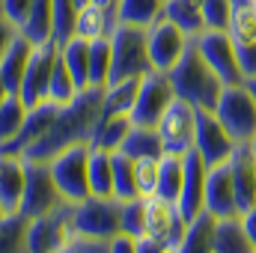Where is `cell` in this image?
Masks as SVG:
<instances>
[{
	"label": "cell",
	"mask_w": 256,
	"mask_h": 253,
	"mask_svg": "<svg viewBox=\"0 0 256 253\" xmlns=\"http://www.w3.org/2000/svg\"><path fill=\"white\" fill-rule=\"evenodd\" d=\"M102 96L104 90L102 86H86L80 90L68 104L60 108L54 126L48 128L21 158L27 161H51L57 158L63 149L68 146H78V143H92V134H96V126L102 120Z\"/></svg>",
	"instance_id": "6da1fadb"
},
{
	"label": "cell",
	"mask_w": 256,
	"mask_h": 253,
	"mask_svg": "<svg viewBox=\"0 0 256 253\" xmlns=\"http://www.w3.org/2000/svg\"><path fill=\"white\" fill-rule=\"evenodd\" d=\"M167 74H170L176 98L194 104L196 110H214L218 108V98L224 92V80L214 74L212 66L202 60V54L196 51L194 39L188 45V51L182 54V60L173 66Z\"/></svg>",
	"instance_id": "7a4b0ae2"
},
{
	"label": "cell",
	"mask_w": 256,
	"mask_h": 253,
	"mask_svg": "<svg viewBox=\"0 0 256 253\" xmlns=\"http://www.w3.org/2000/svg\"><path fill=\"white\" fill-rule=\"evenodd\" d=\"M155 72L146 48V30L131 27V24H116L110 33V80H140L143 74Z\"/></svg>",
	"instance_id": "3957f363"
},
{
	"label": "cell",
	"mask_w": 256,
	"mask_h": 253,
	"mask_svg": "<svg viewBox=\"0 0 256 253\" xmlns=\"http://www.w3.org/2000/svg\"><path fill=\"white\" fill-rule=\"evenodd\" d=\"M120 200L114 196H86L80 202H72V224L74 236L114 242L120 236Z\"/></svg>",
	"instance_id": "277c9868"
},
{
	"label": "cell",
	"mask_w": 256,
	"mask_h": 253,
	"mask_svg": "<svg viewBox=\"0 0 256 253\" xmlns=\"http://www.w3.org/2000/svg\"><path fill=\"white\" fill-rule=\"evenodd\" d=\"M214 116L218 122L230 131V137L242 146V143H250L256 134V98L254 92L244 86V84H232V86H224L220 98H218V108H214Z\"/></svg>",
	"instance_id": "5b68a950"
},
{
	"label": "cell",
	"mask_w": 256,
	"mask_h": 253,
	"mask_svg": "<svg viewBox=\"0 0 256 253\" xmlns=\"http://www.w3.org/2000/svg\"><path fill=\"white\" fill-rule=\"evenodd\" d=\"M63 202L66 200L57 188V182H54L51 164L24 158V194H21L18 212L24 218H39V214H48V212L60 208Z\"/></svg>",
	"instance_id": "8992f818"
},
{
	"label": "cell",
	"mask_w": 256,
	"mask_h": 253,
	"mask_svg": "<svg viewBox=\"0 0 256 253\" xmlns=\"http://www.w3.org/2000/svg\"><path fill=\"white\" fill-rule=\"evenodd\" d=\"M51 164V173H54V182L63 194L66 202H80L90 194V173H86V164H90V143H78V146H68L63 149L57 158L48 161Z\"/></svg>",
	"instance_id": "52a82bcc"
},
{
	"label": "cell",
	"mask_w": 256,
	"mask_h": 253,
	"mask_svg": "<svg viewBox=\"0 0 256 253\" xmlns=\"http://www.w3.org/2000/svg\"><path fill=\"white\" fill-rule=\"evenodd\" d=\"M173 98H176V92H173V84H170L167 72L143 74L140 84H137V98H134V108H131V122L134 126L155 128Z\"/></svg>",
	"instance_id": "ba28073f"
},
{
	"label": "cell",
	"mask_w": 256,
	"mask_h": 253,
	"mask_svg": "<svg viewBox=\"0 0 256 253\" xmlns=\"http://www.w3.org/2000/svg\"><path fill=\"white\" fill-rule=\"evenodd\" d=\"M68 238H74L72 224V202H63L60 208L30 218L27 226V253H57Z\"/></svg>",
	"instance_id": "9c48e42d"
},
{
	"label": "cell",
	"mask_w": 256,
	"mask_h": 253,
	"mask_svg": "<svg viewBox=\"0 0 256 253\" xmlns=\"http://www.w3.org/2000/svg\"><path fill=\"white\" fill-rule=\"evenodd\" d=\"M60 60V45L54 39L42 42V45H33V54L27 60V72H24V80H21V102L27 108H36L39 102H48V86H51V74H54V66Z\"/></svg>",
	"instance_id": "30bf717a"
},
{
	"label": "cell",
	"mask_w": 256,
	"mask_h": 253,
	"mask_svg": "<svg viewBox=\"0 0 256 253\" xmlns=\"http://www.w3.org/2000/svg\"><path fill=\"white\" fill-rule=\"evenodd\" d=\"M196 51L202 54V60L214 68V74L224 80V86L232 84H244V74L238 68V54H236V42L226 30H206L194 39Z\"/></svg>",
	"instance_id": "8fae6325"
},
{
	"label": "cell",
	"mask_w": 256,
	"mask_h": 253,
	"mask_svg": "<svg viewBox=\"0 0 256 253\" xmlns=\"http://www.w3.org/2000/svg\"><path fill=\"white\" fill-rule=\"evenodd\" d=\"M191 36H185L170 18H158L146 27V48H149V60L155 72H170L173 66L182 60V54L188 51Z\"/></svg>",
	"instance_id": "7c38bea8"
},
{
	"label": "cell",
	"mask_w": 256,
	"mask_h": 253,
	"mask_svg": "<svg viewBox=\"0 0 256 253\" xmlns=\"http://www.w3.org/2000/svg\"><path fill=\"white\" fill-rule=\"evenodd\" d=\"M155 131H158L167 155H185L188 149H194L196 108L188 104V102H182V98H173L170 108L164 110V116L158 120Z\"/></svg>",
	"instance_id": "4fadbf2b"
},
{
	"label": "cell",
	"mask_w": 256,
	"mask_h": 253,
	"mask_svg": "<svg viewBox=\"0 0 256 253\" xmlns=\"http://www.w3.org/2000/svg\"><path fill=\"white\" fill-rule=\"evenodd\" d=\"M236 140L230 137V131L218 122L214 110H196V131H194V149L200 152V158L208 167L226 164L236 152Z\"/></svg>",
	"instance_id": "5bb4252c"
},
{
	"label": "cell",
	"mask_w": 256,
	"mask_h": 253,
	"mask_svg": "<svg viewBox=\"0 0 256 253\" xmlns=\"http://www.w3.org/2000/svg\"><path fill=\"white\" fill-rule=\"evenodd\" d=\"M206 179H208V164L200 158L196 149H188L182 155V190L176 200L185 220H194L196 214L206 212Z\"/></svg>",
	"instance_id": "9a60e30c"
},
{
	"label": "cell",
	"mask_w": 256,
	"mask_h": 253,
	"mask_svg": "<svg viewBox=\"0 0 256 253\" xmlns=\"http://www.w3.org/2000/svg\"><path fill=\"white\" fill-rule=\"evenodd\" d=\"M143 202H146V236L161 238V242H167V244L176 248L182 242L185 230H188V220L182 218L179 206L170 202V200H164V196H158V194L146 196Z\"/></svg>",
	"instance_id": "2e32d148"
},
{
	"label": "cell",
	"mask_w": 256,
	"mask_h": 253,
	"mask_svg": "<svg viewBox=\"0 0 256 253\" xmlns=\"http://www.w3.org/2000/svg\"><path fill=\"white\" fill-rule=\"evenodd\" d=\"M206 212H208L212 218L238 214L230 161H226V164H218V167H208V179H206Z\"/></svg>",
	"instance_id": "e0dca14e"
},
{
	"label": "cell",
	"mask_w": 256,
	"mask_h": 253,
	"mask_svg": "<svg viewBox=\"0 0 256 253\" xmlns=\"http://www.w3.org/2000/svg\"><path fill=\"white\" fill-rule=\"evenodd\" d=\"M230 173H232V188H236V206L238 214L256 206V158L248 143L236 146L230 158Z\"/></svg>",
	"instance_id": "ac0fdd59"
},
{
	"label": "cell",
	"mask_w": 256,
	"mask_h": 253,
	"mask_svg": "<svg viewBox=\"0 0 256 253\" xmlns=\"http://www.w3.org/2000/svg\"><path fill=\"white\" fill-rule=\"evenodd\" d=\"M30 54H33V42L27 36H21V33L3 51V57H0V84L6 86V92H18L21 90V80H24Z\"/></svg>",
	"instance_id": "d6986e66"
},
{
	"label": "cell",
	"mask_w": 256,
	"mask_h": 253,
	"mask_svg": "<svg viewBox=\"0 0 256 253\" xmlns=\"http://www.w3.org/2000/svg\"><path fill=\"white\" fill-rule=\"evenodd\" d=\"M212 250L214 253H256V248L250 244V238H248V232L242 226V214L214 218Z\"/></svg>",
	"instance_id": "ffe728a7"
},
{
	"label": "cell",
	"mask_w": 256,
	"mask_h": 253,
	"mask_svg": "<svg viewBox=\"0 0 256 253\" xmlns=\"http://www.w3.org/2000/svg\"><path fill=\"white\" fill-rule=\"evenodd\" d=\"M21 194H24V158L0 152V206L6 208V214L18 212Z\"/></svg>",
	"instance_id": "44dd1931"
},
{
	"label": "cell",
	"mask_w": 256,
	"mask_h": 253,
	"mask_svg": "<svg viewBox=\"0 0 256 253\" xmlns=\"http://www.w3.org/2000/svg\"><path fill=\"white\" fill-rule=\"evenodd\" d=\"M164 18H170L191 39H196L200 33H206V24H202V0H164Z\"/></svg>",
	"instance_id": "7402d4cb"
},
{
	"label": "cell",
	"mask_w": 256,
	"mask_h": 253,
	"mask_svg": "<svg viewBox=\"0 0 256 253\" xmlns=\"http://www.w3.org/2000/svg\"><path fill=\"white\" fill-rule=\"evenodd\" d=\"M116 24H120V21H116V15H110V12L98 9L96 3H86V6H80V9H78V24H74V36H80V39L92 42V39L110 36Z\"/></svg>",
	"instance_id": "603a6c76"
},
{
	"label": "cell",
	"mask_w": 256,
	"mask_h": 253,
	"mask_svg": "<svg viewBox=\"0 0 256 253\" xmlns=\"http://www.w3.org/2000/svg\"><path fill=\"white\" fill-rule=\"evenodd\" d=\"M120 152L128 155L131 161H140V158H161L164 155V143L158 137V131L149 126H131L128 137L122 140Z\"/></svg>",
	"instance_id": "cb8c5ba5"
},
{
	"label": "cell",
	"mask_w": 256,
	"mask_h": 253,
	"mask_svg": "<svg viewBox=\"0 0 256 253\" xmlns=\"http://www.w3.org/2000/svg\"><path fill=\"white\" fill-rule=\"evenodd\" d=\"M60 60L66 63L68 74L74 78L78 90L90 86V42L80 36H72L68 42L60 45Z\"/></svg>",
	"instance_id": "d4e9b609"
},
{
	"label": "cell",
	"mask_w": 256,
	"mask_h": 253,
	"mask_svg": "<svg viewBox=\"0 0 256 253\" xmlns=\"http://www.w3.org/2000/svg\"><path fill=\"white\" fill-rule=\"evenodd\" d=\"M86 173H90V194L92 196H114V161H110L108 149L90 146Z\"/></svg>",
	"instance_id": "484cf974"
},
{
	"label": "cell",
	"mask_w": 256,
	"mask_h": 253,
	"mask_svg": "<svg viewBox=\"0 0 256 253\" xmlns=\"http://www.w3.org/2000/svg\"><path fill=\"white\" fill-rule=\"evenodd\" d=\"M212 230H214V218L208 212L196 214L188 220V230L182 236V242L176 244V253H214L212 250Z\"/></svg>",
	"instance_id": "4316f807"
},
{
	"label": "cell",
	"mask_w": 256,
	"mask_h": 253,
	"mask_svg": "<svg viewBox=\"0 0 256 253\" xmlns=\"http://www.w3.org/2000/svg\"><path fill=\"white\" fill-rule=\"evenodd\" d=\"M131 116L128 114H120V116H102L98 126H96V134H92V143L90 146H98V149H108V152H116L122 146V140L131 131Z\"/></svg>",
	"instance_id": "83f0119b"
},
{
	"label": "cell",
	"mask_w": 256,
	"mask_h": 253,
	"mask_svg": "<svg viewBox=\"0 0 256 253\" xmlns=\"http://www.w3.org/2000/svg\"><path fill=\"white\" fill-rule=\"evenodd\" d=\"M226 33L232 36L236 45H256V3L254 0H236Z\"/></svg>",
	"instance_id": "f1b7e54d"
},
{
	"label": "cell",
	"mask_w": 256,
	"mask_h": 253,
	"mask_svg": "<svg viewBox=\"0 0 256 253\" xmlns=\"http://www.w3.org/2000/svg\"><path fill=\"white\" fill-rule=\"evenodd\" d=\"M161 15H164V0H120V9H116L120 24L143 27V30Z\"/></svg>",
	"instance_id": "f546056e"
},
{
	"label": "cell",
	"mask_w": 256,
	"mask_h": 253,
	"mask_svg": "<svg viewBox=\"0 0 256 253\" xmlns=\"http://www.w3.org/2000/svg\"><path fill=\"white\" fill-rule=\"evenodd\" d=\"M137 84L140 80L108 84L104 96H102V116H120V114L131 116V108H134V98H137Z\"/></svg>",
	"instance_id": "4dcf8cb0"
},
{
	"label": "cell",
	"mask_w": 256,
	"mask_h": 253,
	"mask_svg": "<svg viewBox=\"0 0 256 253\" xmlns=\"http://www.w3.org/2000/svg\"><path fill=\"white\" fill-rule=\"evenodd\" d=\"M21 36H27L33 45H42L54 39V21H51V0H33V9L27 15V24L21 27Z\"/></svg>",
	"instance_id": "1f68e13d"
},
{
	"label": "cell",
	"mask_w": 256,
	"mask_h": 253,
	"mask_svg": "<svg viewBox=\"0 0 256 253\" xmlns=\"http://www.w3.org/2000/svg\"><path fill=\"white\" fill-rule=\"evenodd\" d=\"M27 226L30 218L12 212L0 220V253H27Z\"/></svg>",
	"instance_id": "d6a6232c"
},
{
	"label": "cell",
	"mask_w": 256,
	"mask_h": 253,
	"mask_svg": "<svg viewBox=\"0 0 256 253\" xmlns=\"http://www.w3.org/2000/svg\"><path fill=\"white\" fill-rule=\"evenodd\" d=\"M110 161H114V200H137L140 190H137V176H134V161L122 155L120 149L110 152Z\"/></svg>",
	"instance_id": "836d02e7"
},
{
	"label": "cell",
	"mask_w": 256,
	"mask_h": 253,
	"mask_svg": "<svg viewBox=\"0 0 256 253\" xmlns=\"http://www.w3.org/2000/svg\"><path fill=\"white\" fill-rule=\"evenodd\" d=\"M27 120V104L21 102L18 92H6L3 104H0V146H6Z\"/></svg>",
	"instance_id": "e575fe53"
},
{
	"label": "cell",
	"mask_w": 256,
	"mask_h": 253,
	"mask_svg": "<svg viewBox=\"0 0 256 253\" xmlns=\"http://www.w3.org/2000/svg\"><path fill=\"white\" fill-rule=\"evenodd\" d=\"M182 190V155H161V167H158V188L155 194L176 202Z\"/></svg>",
	"instance_id": "d590c367"
},
{
	"label": "cell",
	"mask_w": 256,
	"mask_h": 253,
	"mask_svg": "<svg viewBox=\"0 0 256 253\" xmlns=\"http://www.w3.org/2000/svg\"><path fill=\"white\" fill-rule=\"evenodd\" d=\"M110 80V36L90 42V86H108Z\"/></svg>",
	"instance_id": "8d00e7d4"
},
{
	"label": "cell",
	"mask_w": 256,
	"mask_h": 253,
	"mask_svg": "<svg viewBox=\"0 0 256 253\" xmlns=\"http://www.w3.org/2000/svg\"><path fill=\"white\" fill-rule=\"evenodd\" d=\"M120 236H128L134 242L146 236V202H143V196L122 200V206H120Z\"/></svg>",
	"instance_id": "74e56055"
},
{
	"label": "cell",
	"mask_w": 256,
	"mask_h": 253,
	"mask_svg": "<svg viewBox=\"0 0 256 253\" xmlns=\"http://www.w3.org/2000/svg\"><path fill=\"white\" fill-rule=\"evenodd\" d=\"M78 0H51V21H54V42L63 45L74 36L78 24Z\"/></svg>",
	"instance_id": "f35d334b"
},
{
	"label": "cell",
	"mask_w": 256,
	"mask_h": 253,
	"mask_svg": "<svg viewBox=\"0 0 256 253\" xmlns=\"http://www.w3.org/2000/svg\"><path fill=\"white\" fill-rule=\"evenodd\" d=\"M78 92H80V90H78L74 78L68 74L66 63H63V60H57L54 74H51V86H48V102H54V104H68Z\"/></svg>",
	"instance_id": "ab89813d"
},
{
	"label": "cell",
	"mask_w": 256,
	"mask_h": 253,
	"mask_svg": "<svg viewBox=\"0 0 256 253\" xmlns=\"http://www.w3.org/2000/svg\"><path fill=\"white\" fill-rule=\"evenodd\" d=\"M236 0H202V24L206 30H226L232 18Z\"/></svg>",
	"instance_id": "60d3db41"
},
{
	"label": "cell",
	"mask_w": 256,
	"mask_h": 253,
	"mask_svg": "<svg viewBox=\"0 0 256 253\" xmlns=\"http://www.w3.org/2000/svg\"><path fill=\"white\" fill-rule=\"evenodd\" d=\"M158 167H161V158H140L134 161V176H137V190L140 196H152L158 188Z\"/></svg>",
	"instance_id": "b9f144b4"
},
{
	"label": "cell",
	"mask_w": 256,
	"mask_h": 253,
	"mask_svg": "<svg viewBox=\"0 0 256 253\" xmlns=\"http://www.w3.org/2000/svg\"><path fill=\"white\" fill-rule=\"evenodd\" d=\"M33 9V0H0V15L6 21H12L18 30L27 24V15Z\"/></svg>",
	"instance_id": "7bdbcfd3"
},
{
	"label": "cell",
	"mask_w": 256,
	"mask_h": 253,
	"mask_svg": "<svg viewBox=\"0 0 256 253\" xmlns=\"http://www.w3.org/2000/svg\"><path fill=\"white\" fill-rule=\"evenodd\" d=\"M57 253H110V242H98V238L74 236V238H68Z\"/></svg>",
	"instance_id": "ee69618b"
},
{
	"label": "cell",
	"mask_w": 256,
	"mask_h": 253,
	"mask_svg": "<svg viewBox=\"0 0 256 253\" xmlns=\"http://www.w3.org/2000/svg\"><path fill=\"white\" fill-rule=\"evenodd\" d=\"M236 54H238V68H242L244 80L254 78L256 74V45H236Z\"/></svg>",
	"instance_id": "f6af8a7d"
},
{
	"label": "cell",
	"mask_w": 256,
	"mask_h": 253,
	"mask_svg": "<svg viewBox=\"0 0 256 253\" xmlns=\"http://www.w3.org/2000/svg\"><path fill=\"white\" fill-rule=\"evenodd\" d=\"M18 33H21V30H18V27H15L12 21H6V18L0 15V57H3V51H6V48L12 45V39H15Z\"/></svg>",
	"instance_id": "bcb514c9"
},
{
	"label": "cell",
	"mask_w": 256,
	"mask_h": 253,
	"mask_svg": "<svg viewBox=\"0 0 256 253\" xmlns=\"http://www.w3.org/2000/svg\"><path fill=\"white\" fill-rule=\"evenodd\" d=\"M242 226H244V232H248L250 244L256 248V206H250L248 212H242Z\"/></svg>",
	"instance_id": "7dc6e473"
},
{
	"label": "cell",
	"mask_w": 256,
	"mask_h": 253,
	"mask_svg": "<svg viewBox=\"0 0 256 253\" xmlns=\"http://www.w3.org/2000/svg\"><path fill=\"white\" fill-rule=\"evenodd\" d=\"M110 253H137V244H134V238H128V236H116V238L110 242Z\"/></svg>",
	"instance_id": "c3c4849f"
},
{
	"label": "cell",
	"mask_w": 256,
	"mask_h": 253,
	"mask_svg": "<svg viewBox=\"0 0 256 253\" xmlns=\"http://www.w3.org/2000/svg\"><path fill=\"white\" fill-rule=\"evenodd\" d=\"M90 3H96L98 9H104V12H110V15H116V9H120V0H90ZM120 21V18H116Z\"/></svg>",
	"instance_id": "681fc988"
},
{
	"label": "cell",
	"mask_w": 256,
	"mask_h": 253,
	"mask_svg": "<svg viewBox=\"0 0 256 253\" xmlns=\"http://www.w3.org/2000/svg\"><path fill=\"white\" fill-rule=\"evenodd\" d=\"M244 86H248V90L254 92V98H256V74H254V78H248V80H244Z\"/></svg>",
	"instance_id": "f907efd6"
},
{
	"label": "cell",
	"mask_w": 256,
	"mask_h": 253,
	"mask_svg": "<svg viewBox=\"0 0 256 253\" xmlns=\"http://www.w3.org/2000/svg\"><path fill=\"white\" fill-rule=\"evenodd\" d=\"M248 146H250V152H254V158H256V134H254V140H250Z\"/></svg>",
	"instance_id": "816d5d0a"
},
{
	"label": "cell",
	"mask_w": 256,
	"mask_h": 253,
	"mask_svg": "<svg viewBox=\"0 0 256 253\" xmlns=\"http://www.w3.org/2000/svg\"><path fill=\"white\" fill-rule=\"evenodd\" d=\"M3 98H6V86L0 84V104H3Z\"/></svg>",
	"instance_id": "f5cc1de1"
},
{
	"label": "cell",
	"mask_w": 256,
	"mask_h": 253,
	"mask_svg": "<svg viewBox=\"0 0 256 253\" xmlns=\"http://www.w3.org/2000/svg\"><path fill=\"white\" fill-rule=\"evenodd\" d=\"M3 218H6V208H3V206H0V220H3Z\"/></svg>",
	"instance_id": "db71d44e"
},
{
	"label": "cell",
	"mask_w": 256,
	"mask_h": 253,
	"mask_svg": "<svg viewBox=\"0 0 256 253\" xmlns=\"http://www.w3.org/2000/svg\"><path fill=\"white\" fill-rule=\"evenodd\" d=\"M86 3H90V0H78V6H86Z\"/></svg>",
	"instance_id": "11a10c76"
},
{
	"label": "cell",
	"mask_w": 256,
	"mask_h": 253,
	"mask_svg": "<svg viewBox=\"0 0 256 253\" xmlns=\"http://www.w3.org/2000/svg\"><path fill=\"white\" fill-rule=\"evenodd\" d=\"M254 3H256V0H254Z\"/></svg>",
	"instance_id": "9f6ffc18"
}]
</instances>
